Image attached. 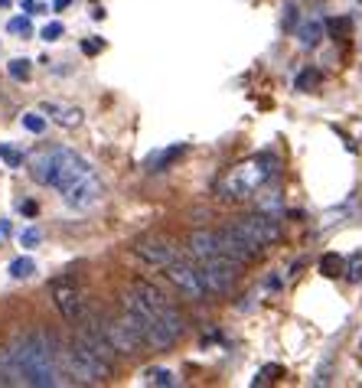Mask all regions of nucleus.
<instances>
[{
	"label": "nucleus",
	"mask_w": 362,
	"mask_h": 388,
	"mask_svg": "<svg viewBox=\"0 0 362 388\" xmlns=\"http://www.w3.org/2000/svg\"><path fill=\"white\" fill-rule=\"evenodd\" d=\"M13 366H17L23 385H36V388H53L62 382V366H59V352L53 336L46 333L29 330L23 336L13 340L10 346Z\"/></svg>",
	"instance_id": "1"
},
{
	"label": "nucleus",
	"mask_w": 362,
	"mask_h": 388,
	"mask_svg": "<svg viewBox=\"0 0 362 388\" xmlns=\"http://www.w3.org/2000/svg\"><path fill=\"white\" fill-rule=\"evenodd\" d=\"M92 173L95 170L69 147H49V151H39L29 157V176L36 183H43V186H53L59 196L76 190L78 183L88 180Z\"/></svg>",
	"instance_id": "2"
},
{
	"label": "nucleus",
	"mask_w": 362,
	"mask_h": 388,
	"mask_svg": "<svg viewBox=\"0 0 362 388\" xmlns=\"http://www.w3.org/2000/svg\"><path fill=\"white\" fill-rule=\"evenodd\" d=\"M277 167L281 163H277L274 153H258V157L235 163L219 180V199L222 202H242V199L255 196L265 183H271L277 176Z\"/></svg>",
	"instance_id": "3"
},
{
	"label": "nucleus",
	"mask_w": 362,
	"mask_h": 388,
	"mask_svg": "<svg viewBox=\"0 0 362 388\" xmlns=\"http://www.w3.org/2000/svg\"><path fill=\"white\" fill-rule=\"evenodd\" d=\"M59 366L78 385H102V382H108L115 375V362L92 352L85 342H78V340H72L66 349L59 352Z\"/></svg>",
	"instance_id": "4"
},
{
	"label": "nucleus",
	"mask_w": 362,
	"mask_h": 388,
	"mask_svg": "<svg viewBox=\"0 0 362 388\" xmlns=\"http://www.w3.org/2000/svg\"><path fill=\"white\" fill-rule=\"evenodd\" d=\"M239 235H245L251 245H258L265 251L267 245H277L281 235H284V228L277 222V216H267V212H251V216H242L235 222H229Z\"/></svg>",
	"instance_id": "5"
},
{
	"label": "nucleus",
	"mask_w": 362,
	"mask_h": 388,
	"mask_svg": "<svg viewBox=\"0 0 362 388\" xmlns=\"http://www.w3.org/2000/svg\"><path fill=\"white\" fill-rule=\"evenodd\" d=\"M200 275L209 287V293H232V287L239 284V261H232L229 255H209L200 258Z\"/></svg>",
	"instance_id": "6"
},
{
	"label": "nucleus",
	"mask_w": 362,
	"mask_h": 388,
	"mask_svg": "<svg viewBox=\"0 0 362 388\" xmlns=\"http://www.w3.org/2000/svg\"><path fill=\"white\" fill-rule=\"evenodd\" d=\"M167 271V277H170V284L176 287V291L186 297V300L193 303H202L206 297H212L209 287H206V281H202L200 275V265H193V261H183V258H176L170 268H163Z\"/></svg>",
	"instance_id": "7"
},
{
	"label": "nucleus",
	"mask_w": 362,
	"mask_h": 388,
	"mask_svg": "<svg viewBox=\"0 0 362 388\" xmlns=\"http://www.w3.org/2000/svg\"><path fill=\"white\" fill-rule=\"evenodd\" d=\"M98 326L105 330L108 342H111L115 352H121V356H137V352L144 349L141 333L127 320V313H121V317H98Z\"/></svg>",
	"instance_id": "8"
},
{
	"label": "nucleus",
	"mask_w": 362,
	"mask_h": 388,
	"mask_svg": "<svg viewBox=\"0 0 362 388\" xmlns=\"http://www.w3.org/2000/svg\"><path fill=\"white\" fill-rule=\"evenodd\" d=\"M49 293H53V303H56V310L62 313V320L78 323L88 313L85 293H82V287H78L72 277H56V281L49 284Z\"/></svg>",
	"instance_id": "9"
},
{
	"label": "nucleus",
	"mask_w": 362,
	"mask_h": 388,
	"mask_svg": "<svg viewBox=\"0 0 362 388\" xmlns=\"http://www.w3.org/2000/svg\"><path fill=\"white\" fill-rule=\"evenodd\" d=\"M134 255L147 261L151 268H170L176 258H180V245L167 235H141L134 242Z\"/></svg>",
	"instance_id": "10"
},
{
	"label": "nucleus",
	"mask_w": 362,
	"mask_h": 388,
	"mask_svg": "<svg viewBox=\"0 0 362 388\" xmlns=\"http://www.w3.org/2000/svg\"><path fill=\"white\" fill-rule=\"evenodd\" d=\"M219 245H222V255H229L232 261H239V265H251L258 255H261V248L251 245L245 235H239L232 226H222L219 228Z\"/></svg>",
	"instance_id": "11"
},
{
	"label": "nucleus",
	"mask_w": 362,
	"mask_h": 388,
	"mask_svg": "<svg viewBox=\"0 0 362 388\" xmlns=\"http://www.w3.org/2000/svg\"><path fill=\"white\" fill-rule=\"evenodd\" d=\"M102 196H105V186H102V180L92 173L88 180H82L76 190H69L62 199H66L69 209H76V212H88V209H95L98 202H102Z\"/></svg>",
	"instance_id": "12"
},
{
	"label": "nucleus",
	"mask_w": 362,
	"mask_h": 388,
	"mask_svg": "<svg viewBox=\"0 0 362 388\" xmlns=\"http://www.w3.org/2000/svg\"><path fill=\"white\" fill-rule=\"evenodd\" d=\"M190 248V258L200 261V258H209V255H222V245H219V228H196L186 242Z\"/></svg>",
	"instance_id": "13"
},
{
	"label": "nucleus",
	"mask_w": 362,
	"mask_h": 388,
	"mask_svg": "<svg viewBox=\"0 0 362 388\" xmlns=\"http://www.w3.org/2000/svg\"><path fill=\"white\" fill-rule=\"evenodd\" d=\"M255 206H258V212H267V216H281L284 212V193L277 190V186H261L258 190V196H255Z\"/></svg>",
	"instance_id": "14"
},
{
	"label": "nucleus",
	"mask_w": 362,
	"mask_h": 388,
	"mask_svg": "<svg viewBox=\"0 0 362 388\" xmlns=\"http://www.w3.org/2000/svg\"><path fill=\"white\" fill-rule=\"evenodd\" d=\"M43 114H53V121L62 124V127H76L82 121V108L76 104H43Z\"/></svg>",
	"instance_id": "15"
},
{
	"label": "nucleus",
	"mask_w": 362,
	"mask_h": 388,
	"mask_svg": "<svg viewBox=\"0 0 362 388\" xmlns=\"http://www.w3.org/2000/svg\"><path fill=\"white\" fill-rule=\"evenodd\" d=\"M183 153H186V147H183V144H173V147H167V151L151 153V157H147V170H151V173H163L173 160H180Z\"/></svg>",
	"instance_id": "16"
},
{
	"label": "nucleus",
	"mask_w": 362,
	"mask_h": 388,
	"mask_svg": "<svg viewBox=\"0 0 362 388\" xmlns=\"http://www.w3.org/2000/svg\"><path fill=\"white\" fill-rule=\"evenodd\" d=\"M297 39H300V46H320V39H323V23L316 17H307L300 27H297Z\"/></svg>",
	"instance_id": "17"
},
{
	"label": "nucleus",
	"mask_w": 362,
	"mask_h": 388,
	"mask_svg": "<svg viewBox=\"0 0 362 388\" xmlns=\"http://www.w3.org/2000/svg\"><path fill=\"white\" fill-rule=\"evenodd\" d=\"M144 382H147V385H157V388H173V385H176V375H173L170 369L151 366V369L144 372Z\"/></svg>",
	"instance_id": "18"
},
{
	"label": "nucleus",
	"mask_w": 362,
	"mask_h": 388,
	"mask_svg": "<svg viewBox=\"0 0 362 388\" xmlns=\"http://www.w3.org/2000/svg\"><path fill=\"white\" fill-rule=\"evenodd\" d=\"M10 277H17V281H27V277H33L36 275V261H33V258H13V261H10Z\"/></svg>",
	"instance_id": "19"
},
{
	"label": "nucleus",
	"mask_w": 362,
	"mask_h": 388,
	"mask_svg": "<svg viewBox=\"0 0 362 388\" xmlns=\"http://www.w3.org/2000/svg\"><path fill=\"white\" fill-rule=\"evenodd\" d=\"M277 379H284V366H277V362H267V366H261L258 369V375H255V382L251 385H271V382H277Z\"/></svg>",
	"instance_id": "20"
},
{
	"label": "nucleus",
	"mask_w": 362,
	"mask_h": 388,
	"mask_svg": "<svg viewBox=\"0 0 362 388\" xmlns=\"http://www.w3.org/2000/svg\"><path fill=\"white\" fill-rule=\"evenodd\" d=\"M320 275L323 277H340L343 275V258L340 255H323L320 258Z\"/></svg>",
	"instance_id": "21"
},
{
	"label": "nucleus",
	"mask_w": 362,
	"mask_h": 388,
	"mask_svg": "<svg viewBox=\"0 0 362 388\" xmlns=\"http://www.w3.org/2000/svg\"><path fill=\"white\" fill-rule=\"evenodd\" d=\"M0 160L7 163V167H23V151H17L13 144H0Z\"/></svg>",
	"instance_id": "22"
},
{
	"label": "nucleus",
	"mask_w": 362,
	"mask_h": 388,
	"mask_svg": "<svg viewBox=\"0 0 362 388\" xmlns=\"http://www.w3.org/2000/svg\"><path fill=\"white\" fill-rule=\"evenodd\" d=\"M7 72H10V78H17V82H27L29 76H33V69H29V59H13L7 66Z\"/></svg>",
	"instance_id": "23"
},
{
	"label": "nucleus",
	"mask_w": 362,
	"mask_h": 388,
	"mask_svg": "<svg viewBox=\"0 0 362 388\" xmlns=\"http://www.w3.org/2000/svg\"><path fill=\"white\" fill-rule=\"evenodd\" d=\"M23 127L33 131V134L46 131V118H43V111H27V114H23Z\"/></svg>",
	"instance_id": "24"
},
{
	"label": "nucleus",
	"mask_w": 362,
	"mask_h": 388,
	"mask_svg": "<svg viewBox=\"0 0 362 388\" xmlns=\"http://www.w3.org/2000/svg\"><path fill=\"white\" fill-rule=\"evenodd\" d=\"M316 85H320V72H316V69H307V72L297 76V88H300V92H314Z\"/></svg>",
	"instance_id": "25"
},
{
	"label": "nucleus",
	"mask_w": 362,
	"mask_h": 388,
	"mask_svg": "<svg viewBox=\"0 0 362 388\" xmlns=\"http://www.w3.org/2000/svg\"><path fill=\"white\" fill-rule=\"evenodd\" d=\"M7 29H10V33H17V36H29V33H33V27H29L27 17H13L7 23Z\"/></svg>",
	"instance_id": "26"
},
{
	"label": "nucleus",
	"mask_w": 362,
	"mask_h": 388,
	"mask_svg": "<svg viewBox=\"0 0 362 388\" xmlns=\"http://www.w3.org/2000/svg\"><path fill=\"white\" fill-rule=\"evenodd\" d=\"M326 27H330V33H333L336 39H346L349 36V29H353V23H349V20H330Z\"/></svg>",
	"instance_id": "27"
},
{
	"label": "nucleus",
	"mask_w": 362,
	"mask_h": 388,
	"mask_svg": "<svg viewBox=\"0 0 362 388\" xmlns=\"http://www.w3.org/2000/svg\"><path fill=\"white\" fill-rule=\"evenodd\" d=\"M62 33H66V29H62V23H46V27H43V33H39V36L46 39V43H56V39L62 36Z\"/></svg>",
	"instance_id": "28"
},
{
	"label": "nucleus",
	"mask_w": 362,
	"mask_h": 388,
	"mask_svg": "<svg viewBox=\"0 0 362 388\" xmlns=\"http://www.w3.org/2000/svg\"><path fill=\"white\" fill-rule=\"evenodd\" d=\"M346 277H349V281H359L362 277V255H353V261L346 268Z\"/></svg>",
	"instance_id": "29"
},
{
	"label": "nucleus",
	"mask_w": 362,
	"mask_h": 388,
	"mask_svg": "<svg viewBox=\"0 0 362 388\" xmlns=\"http://www.w3.org/2000/svg\"><path fill=\"white\" fill-rule=\"evenodd\" d=\"M39 238H43V232H39V228H27L20 242H23V248H33V245H39Z\"/></svg>",
	"instance_id": "30"
},
{
	"label": "nucleus",
	"mask_w": 362,
	"mask_h": 388,
	"mask_svg": "<svg viewBox=\"0 0 362 388\" xmlns=\"http://www.w3.org/2000/svg\"><path fill=\"white\" fill-rule=\"evenodd\" d=\"M82 49H85L88 56H95L98 49H102V43H98V39H85V43H82Z\"/></svg>",
	"instance_id": "31"
},
{
	"label": "nucleus",
	"mask_w": 362,
	"mask_h": 388,
	"mask_svg": "<svg viewBox=\"0 0 362 388\" xmlns=\"http://www.w3.org/2000/svg\"><path fill=\"white\" fill-rule=\"evenodd\" d=\"M20 212H23V216H36L39 209H36V202H29L27 199V202H20Z\"/></svg>",
	"instance_id": "32"
},
{
	"label": "nucleus",
	"mask_w": 362,
	"mask_h": 388,
	"mask_svg": "<svg viewBox=\"0 0 362 388\" xmlns=\"http://www.w3.org/2000/svg\"><path fill=\"white\" fill-rule=\"evenodd\" d=\"M20 4H23L27 13H39V10H43V4H36V0H20Z\"/></svg>",
	"instance_id": "33"
},
{
	"label": "nucleus",
	"mask_w": 362,
	"mask_h": 388,
	"mask_svg": "<svg viewBox=\"0 0 362 388\" xmlns=\"http://www.w3.org/2000/svg\"><path fill=\"white\" fill-rule=\"evenodd\" d=\"M294 13H297L294 7H287V10H284V27H294Z\"/></svg>",
	"instance_id": "34"
},
{
	"label": "nucleus",
	"mask_w": 362,
	"mask_h": 388,
	"mask_svg": "<svg viewBox=\"0 0 362 388\" xmlns=\"http://www.w3.org/2000/svg\"><path fill=\"white\" fill-rule=\"evenodd\" d=\"M66 4H69V0H56V10H62V7H66Z\"/></svg>",
	"instance_id": "35"
},
{
	"label": "nucleus",
	"mask_w": 362,
	"mask_h": 388,
	"mask_svg": "<svg viewBox=\"0 0 362 388\" xmlns=\"http://www.w3.org/2000/svg\"><path fill=\"white\" fill-rule=\"evenodd\" d=\"M0 7H10V0H0Z\"/></svg>",
	"instance_id": "36"
}]
</instances>
